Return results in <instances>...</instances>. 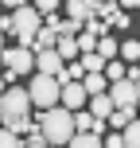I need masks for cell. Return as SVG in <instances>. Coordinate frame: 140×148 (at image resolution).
<instances>
[{
    "label": "cell",
    "instance_id": "obj_1",
    "mask_svg": "<svg viewBox=\"0 0 140 148\" xmlns=\"http://www.w3.org/2000/svg\"><path fill=\"white\" fill-rule=\"evenodd\" d=\"M39 129H43V140L55 144V148H66L74 136H78V129H74V113L66 105H55V109H43V117H39Z\"/></svg>",
    "mask_w": 140,
    "mask_h": 148
},
{
    "label": "cell",
    "instance_id": "obj_2",
    "mask_svg": "<svg viewBox=\"0 0 140 148\" xmlns=\"http://www.w3.org/2000/svg\"><path fill=\"white\" fill-rule=\"evenodd\" d=\"M23 117H31V94H27V86H8L4 94H0V121H4V129H16Z\"/></svg>",
    "mask_w": 140,
    "mask_h": 148
},
{
    "label": "cell",
    "instance_id": "obj_3",
    "mask_svg": "<svg viewBox=\"0 0 140 148\" xmlns=\"http://www.w3.org/2000/svg\"><path fill=\"white\" fill-rule=\"evenodd\" d=\"M27 94H31V105L35 109H55V105H62V82L55 74H35Z\"/></svg>",
    "mask_w": 140,
    "mask_h": 148
},
{
    "label": "cell",
    "instance_id": "obj_4",
    "mask_svg": "<svg viewBox=\"0 0 140 148\" xmlns=\"http://www.w3.org/2000/svg\"><path fill=\"white\" fill-rule=\"evenodd\" d=\"M0 62H4V70H12V74H31V70H35L31 47H8V51L0 55Z\"/></svg>",
    "mask_w": 140,
    "mask_h": 148
},
{
    "label": "cell",
    "instance_id": "obj_5",
    "mask_svg": "<svg viewBox=\"0 0 140 148\" xmlns=\"http://www.w3.org/2000/svg\"><path fill=\"white\" fill-rule=\"evenodd\" d=\"M109 97H113L117 109H140V101H136V82H128V78L113 82V86H109Z\"/></svg>",
    "mask_w": 140,
    "mask_h": 148
},
{
    "label": "cell",
    "instance_id": "obj_6",
    "mask_svg": "<svg viewBox=\"0 0 140 148\" xmlns=\"http://www.w3.org/2000/svg\"><path fill=\"white\" fill-rule=\"evenodd\" d=\"M62 70H66V59H62L59 51H39L35 55V74H55V78H59Z\"/></svg>",
    "mask_w": 140,
    "mask_h": 148
},
{
    "label": "cell",
    "instance_id": "obj_7",
    "mask_svg": "<svg viewBox=\"0 0 140 148\" xmlns=\"http://www.w3.org/2000/svg\"><path fill=\"white\" fill-rule=\"evenodd\" d=\"M86 101H89V94H86L82 82H62V105H66L70 113H78Z\"/></svg>",
    "mask_w": 140,
    "mask_h": 148
},
{
    "label": "cell",
    "instance_id": "obj_8",
    "mask_svg": "<svg viewBox=\"0 0 140 148\" xmlns=\"http://www.w3.org/2000/svg\"><path fill=\"white\" fill-rule=\"evenodd\" d=\"M97 4H101V0H66V16H70V20H82V23H86L89 16L97 12Z\"/></svg>",
    "mask_w": 140,
    "mask_h": 148
},
{
    "label": "cell",
    "instance_id": "obj_9",
    "mask_svg": "<svg viewBox=\"0 0 140 148\" xmlns=\"http://www.w3.org/2000/svg\"><path fill=\"white\" fill-rule=\"evenodd\" d=\"M55 51L62 55L66 62H74V59H82V47H78V35H59V43H55Z\"/></svg>",
    "mask_w": 140,
    "mask_h": 148
},
{
    "label": "cell",
    "instance_id": "obj_10",
    "mask_svg": "<svg viewBox=\"0 0 140 148\" xmlns=\"http://www.w3.org/2000/svg\"><path fill=\"white\" fill-rule=\"evenodd\" d=\"M117 109V105H113V97L109 94H94L89 97V113H94V117H101V121H109V113Z\"/></svg>",
    "mask_w": 140,
    "mask_h": 148
},
{
    "label": "cell",
    "instance_id": "obj_11",
    "mask_svg": "<svg viewBox=\"0 0 140 148\" xmlns=\"http://www.w3.org/2000/svg\"><path fill=\"white\" fill-rule=\"evenodd\" d=\"M136 117H140L136 109H113V113H109V129H113V133H125Z\"/></svg>",
    "mask_w": 140,
    "mask_h": 148
},
{
    "label": "cell",
    "instance_id": "obj_12",
    "mask_svg": "<svg viewBox=\"0 0 140 148\" xmlns=\"http://www.w3.org/2000/svg\"><path fill=\"white\" fill-rule=\"evenodd\" d=\"M82 86H86V94L94 97V94H109V86H113V82L105 78V74H86V78H82Z\"/></svg>",
    "mask_w": 140,
    "mask_h": 148
},
{
    "label": "cell",
    "instance_id": "obj_13",
    "mask_svg": "<svg viewBox=\"0 0 140 148\" xmlns=\"http://www.w3.org/2000/svg\"><path fill=\"white\" fill-rule=\"evenodd\" d=\"M66 148H105V136L101 133H78Z\"/></svg>",
    "mask_w": 140,
    "mask_h": 148
},
{
    "label": "cell",
    "instance_id": "obj_14",
    "mask_svg": "<svg viewBox=\"0 0 140 148\" xmlns=\"http://www.w3.org/2000/svg\"><path fill=\"white\" fill-rule=\"evenodd\" d=\"M55 43H59V31L43 23V31L35 35V55H39V51H55Z\"/></svg>",
    "mask_w": 140,
    "mask_h": 148
},
{
    "label": "cell",
    "instance_id": "obj_15",
    "mask_svg": "<svg viewBox=\"0 0 140 148\" xmlns=\"http://www.w3.org/2000/svg\"><path fill=\"white\" fill-rule=\"evenodd\" d=\"M82 66H86V74H105V66H109V59L105 55H82Z\"/></svg>",
    "mask_w": 140,
    "mask_h": 148
},
{
    "label": "cell",
    "instance_id": "obj_16",
    "mask_svg": "<svg viewBox=\"0 0 140 148\" xmlns=\"http://www.w3.org/2000/svg\"><path fill=\"white\" fill-rule=\"evenodd\" d=\"M109 27H113V23H109V20H101V16H89V20H86V31H89V35H97V39L109 35Z\"/></svg>",
    "mask_w": 140,
    "mask_h": 148
},
{
    "label": "cell",
    "instance_id": "obj_17",
    "mask_svg": "<svg viewBox=\"0 0 140 148\" xmlns=\"http://www.w3.org/2000/svg\"><path fill=\"white\" fill-rule=\"evenodd\" d=\"M97 55H105L109 62H113V59H121V43H117V39H109V35H105L101 43H97Z\"/></svg>",
    "mask_w": 140,
    "mask_h": 148
},
{
    "label": "cell",
    "instance_id": "obj_18",
    "mask_svg": "<svg viewBox=\"0 0 140 148\" xmlns=\"http://www.w3.org/2000/svg\"><path fill=\"white\" fill-rule=\"evenodd\" d=\"M121 59L125 62H140V39H125L121 43Z\"/></svg>",
    "mask_w": 140,
    "mask_h": 148
},
{
    "label": "cell",
    "instance_id": "obj_19",
    "mask_svg": "<svg viewBox=\"0 0 140 148\" xmlns=\"http://www.w3.org/2000/svg\"><path fill=\"white\" fill-rule=\"evenodd\" d=\"M125 148H140V117L125 129Z\"/></svg>",
    "mask_w": 140,
    "mask_h": 148
},
{
    "label": "cell",
    "instance_id": "obj_20",
    "mask_svg": "<svg viewBox=\"0 0 140 148\" xmlns=\"http://www.w3.org/2000/svg\"><path fill=\"white\" fill-rule=\"evenodd\" d=\"M97 43H101V39H97V35H89V31H82V35H78L82 55H94V51H97Z\"/></svg>",
    "mask_w": 140,
    "mask_h": 148
},
{
    "label": "cell",
    "instance_id": "obj_21",
    "mask_svg": "<svg viewBox=\"0 0 140 148\" xmlns=\"http://www.w3.org/2000/svg\"><path fill=\"white\" fill-rule=\"evenodd\" d=\"M0 148H23L20 133H12V129H0Z\"/></svg>",
    "mask_w": 140,
    "mask_h": 148
},
{
    "label": "cell",
    "instance_id": "obj_22",
    "mask_svg": "<svg viewBox=\"0 0 140 148\" xmlns=\"http://www.w3.org/2000/svg\"><path fill=\"white\" fill-rule=\"evenodd\" d=\"M62 4V0H35V8H39V12H43V16H51L55 12V8H59Z\"/></svg>",
    "mask_w": 140,
    "mask_h": 148
},
{
    "label": "cell",
    "instance_id": "obj_23",
    "mask_svg": "<svg viewBox=\"0 0 140 148\" xmlns=\"http://www.w3.org/2000/svg\"><path fill=\"white\" fill-rule=\"evenodd\" d=\"M105 148H125V133H109L105 136Z\"/></svg>",
    "mask_w": 140,
    "mask_h": 148
},
{
    "label": "cell",
    "instance_id": "obj_24",
    "mask_svg": "<svg viewBox=\"0 0 140 148\" xmlns=\"http://www.w3.org/2000/svg\"><path fill=\"white\" fill-rule=\"evenodd\" d=\"M109 23H113V27H128V12H117Z\"/></svg>",
    "mask_w": 140,
    "mask_h": 148
},
{
    "label": "cell",
    "instance_id": "obj_25",
    "mask_svg": "<svg viewBox=\"0 0 140 148\" xmlns=\"http://www.w3.org/2000/svg\"><path fill=\"white\" fill-rule=\"evenodd\" d=\"M125 78L128 82H140V66H136V62H128V74H125Z\"/></svg>",
    "mask_w": 140,
    "mask_h": 148
},
{
    "label": "cell",
    "instance_id": "obj_26",
    "mask_svg": "<svg viewBox=\"0 0 140 148\" xmlns=\"http://www.w3.org/2000/svg\"><path fill=\"white\" fill-rule=\"evenodd\" d=\"M117 8H121V12H128V8H140V0H117Z\"/></svg>",
    "mask_w": 140,
    "mask_h": 148
},
{
    "label": "cell",
    "instance_id": "obj_27",
    "mask_svg": "<svg viewBox=\"0 0 140 148\" xmlns=\"http://www.w3.org/2000/svg\"><path fill=\"white\" fill-rule=\"evenodd\" d=\"M23 148H47V140H43V136H31V140L23 144Z\"/></svg>",
    "mask_w": 140,
    "mask_h": 148
},
{
    "label": "cell",
    "instance_id": "obj_28",
    "mask_svg": "<svg viewBox=\"0 0 140 148\" xmlns=\"http://www.w3.org/2000/svg\"><path fill=\"white\" fill-rule=\"evenodd\" d=\"M0 4H4V8H12V12H16V8H23L27 0H0Z\"/></svg>",
    "mask_w": 140,
    "mask_h": 148
},
{
    "label": "cell",
    "instance_id": "obj_29",
    "mask_svg": "<svg viewBox=\"0 0 140 148\" xmlns=\"http://www.w3.org/2000/svg\"><path fill=\"white\" fill-rule=\"evenodd\" d=\"M0 55H4V31H0Z\"/></svg>",
    "mask_w": 140,
    "mask_h": 148
},
{
    "label": "cell",
    "instance_id": "obj_30",
    "mask_svg": "<svg viewBox=\"0 0 140 148\" xmlns=\"http://www.w3.org/2000/svg\"><path fill=\"white\" fill-rule=\"evenodd\" d=\"M136 101H140V82H136Z\"/></svg>",
    "mask_w": 140,
    "mask_h": 148
},
{
    "label": "cell",
    "instance_id": "obj_31",
    "mask_svg": "<svg viewBox=\"0 0 140 148\" xmlns=\"http://www.w3.org/2000/svg\"><path fill=\"white\" fill-rule=\"evenodd\" d=\"M101 4H117V0H101Z\"/></svg>",
    "mask_w": 140,
    "mask_h": 148
},
{
    "label": "cell",
    "instance_id": "obj_32",
    "mask_svg": "<svg viewBox=\"0 0 140 148\" xmlns=\"http://www.w3.org/2000/svg\"><path fill=\"white\" fill-rule=\"evenodd\" d=\"M4 16H8V12H0V20H4Z\"/></svg>",
    "mask_w": 140,
    "mask_h": 148
},
{
    "label": "cell",
    "instance_id": "obj_33",
    "mask_svg": "<svg viewBox=\"0 0 140 148\" xmlns=\"http://www.w3.org/2000/svg\"><path fill=\"white\" fill-rule=\"evenodd\" d=\"M0 129H4V121H0Z\"/></svg>",
    "mask_w": 140,
    "mask_h": 148
},
{
    "label": "cell",
    "instance_id": "obj_34",
    "mask_svg": "<svg viewBox=\"0 0 140 148\" xmlns=\"http://www.w3.org/2000/svg\"><path fill=\"white\" fill-rule=\"evenodd\" d=\"M47 148H55V144H47Z\"/></svg>",
    "mask_w": 140,
    "mask_h": 148
}]
</instances>
